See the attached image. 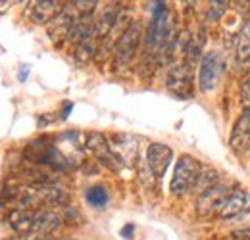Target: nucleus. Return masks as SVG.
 Masks as SVG:
<instances>
[{
    "instance_id": "aec40b11",
    "label": "nucleus",
    "mask_w": 250,
    "mask_h": 240,
    "mask_svg": "<svg viewBox=\"0 0 250 240\" xmlns=\"http://www.w3.org/2000/svg\"><path fill=\"white\" fill-rule=\"evenodd\" d=\"M133 233H135V225H133V223H127L124 229H122V237L127 240L133 239Z\"/></svg>"
},
{
    "instance_id": "4468645a",
    "label": "nucleus",
    "mask_w": 250,
    "mask_h": 240,
    "mask_svg": "<svg viewBox=\"0 0 250 240\" xmlns=\"http://www.w3.org/2000/svg\"><path fill=\"white\" fill-rule=\"evenodd\" d=\"M62 8L58 6L56 0H41V2H33V20L35 23H44L48 25L52 21V18L60 12Z\"/></svg>"
},
{
    "instance_id": "a211bd4d",
    "label": "nucleus",
    "mask_w": 250,
    "mask_h": 240,
    "mask_svg": "<svg viewBox=\"0 0 250 240\" xmlns=\"http://www.w3.org/2000/svg\"><path fill=\"white\" fill-rule=\"evenodd\" d=\"M227 4L229 2H210V6H208V16L212 18V20H219L223 14H225V10H227Z\"/></svg>"
},
{
    "instance_id": "f8f14e48",
    "label": "nucleus",
    "mask_w": 250,
    "mask_h": 240,
    "mask_svg": "<svg viewBox=\"0 0 250 240\" xmlns=\"http://www.w3.org/2000/svg\"><path fill=\"white\" fill-rule=\"evenodd\" d=\"M62 217L52 210H41L37 211V219H35V227H33V235L39 237H50L54 235L60 227H62Z\"/></svg>"
},
{
    "instance_id": "9b49d317",
    "label": "nucleus",
    "mask_w": 250,
    "mask_h": 240,
    "mask_svg": "<svg viewBox=\"0 0 250 240\" xmlns=\"http://www.w3.org/2000/svg\"><path fill=\"white\" fill-rule=\"evenodd\" d=\"M250 213V192L247 190H233L225 204L219 210V217L221 219H235L241 215Z\"/></svg>"
},
{
    "instance_id": "0eeeda50",
    "label": "nucleus",
    "mask_w": 250,
    "mask_h": 240,
    "mask_svg": "<svg viewBox=\"0 0 250 240\" xmlns=\"http://www.w3.org/2000/svg\"><path fill=\"white\" fill-rule=\"evenodd\" d=\"M167 89L179 98H190L192 94V67L188 63H177L169 69L166 79Z\"/></svg>"
},
{
    "instance_id": "6e6552de",
    "label": "nucleus",
    "mask_w": 250,
    "mask_h": 240,
    "mask_svg": "<svg viewBox=\"0 0 250 240\" xmlns=\"http://www.w3.org/2000/svg\"><path fill=\"white\" fill-rule=\"evenodd\" d=\"M54 144L65 156L69 167H75V165L81 163V160H83V146H85L81 133H77V131H65V133H62L56 139Z\"/></svg>"
},
{
    "instance_id": "9d476101",
    "label": "nucleus",
    "mask_w": 250,
    "mask_h": 240,
    "mask_svg": "<svg viewBox=\"0 0 250 240\" xmlns=\"http://www.w3.org/2000/svg\"><path fill=\"white\" fill-rule=\"evenodd\" d=\"M171 158H173V152L167 144L150 142L148 148H146V165L150 167V171L156 179H160L167 171V165L171 163Z\"/></svg>"
},
{
    "instance_id": "7ed1b4c3",
    "label": "nucleus",
    "mask_w": 250,
    "mask_h": 240,
    "mask_svg": "<svg viewBox=\"0 0 250 240\" xmlns=\"http://www.w3.org/2000/svg\"><path fill=\"white\" fill-rule=\"evenodd\" d=\"M225 69V61L223 56L219 54L218 50L208 52L202 56L200 60V71H198V87L202 92H212L218 87L221 73Z\"/></svg>"
},
{
    "instance_id": "4be33fe9",
    "label": "nucleus",
    "mask_w": 250,
    "mask_h": 240,
    "mask_svg": "<svg viewBox=\"0 0 250 240\" xmlns=\"http://www.w3.org/2000/svg\"><path fill=\"white\" fill-rule=\"evenodd\" d=\"M71 110H73V104H71V102H63V114H62L63 120L69 116V112H71Z\"/></svg>"
},
{
    "instance_id": "ddd939ff",
    "label": "nucleus",
    "mask_w": 250,
    "mask_h": 240,
    "mask_svg": "<svg viewBox=\"0 0 250 240\" xmlns=\"http://www.w3.org/2000/svg\"><path fill=\"white\" fill-rule=\"evenodd\" d=\"M35 219H37V211H31V210H27V208L12 210L8 213V223H10V227H12L16 233H20V235H33Z\"/></svg>"
},
{
    "instance_id": "423d86ee",
    "label": "nucleus",
    "mask_w": 250,
    "mask_h": 240,
    "mask_svg": "<svg viewBox=\"0 0 250 240\" xmlns=\"http://www.w3.org/2000/svg\"><path fill=\"white\" fill-rule=\"evenodd\" d=\"M75 21H77L75 8H73V4L69 2V4L62 6V10H60V12L52 18V21L46 25L50 39H52L56 44H62L65 39H69V33H71V27H73Z\"/></svg>"
},
{
    "instance_id": "6ab92c4d",
    "label": "nucleus",
    "mask_w": 250,
    "mask_h": 240,
    "mask_svg": "<svg viewBox=\"0 0 250 240\" xmlns=\"http://www.w3.org/2000/svg\"><path fill=\"white\" fill-rule=\"evenodd\" d=\"M241 102L245 108H250V75L241 85Z\"/></svg>"
},
{
    "instance_id": "20e7f679",
    "label": "nucleus",
    "mask_w": 250,
    "mask_h": 240,
    "mask_svg": "<svg viewBox=\"0 0 250 240\" xmlns=\"http://www.w3.org/2000/svg\"><path fill=\"white\" fill-rule=\"evenodd\" d=\"M85 146L94 154V158L108 169L112 171H120L125 163L120 160V156L114 152V148L110 146V142L106 140V137L102 133H89L87 139H85Z\"/></svg>"
},
{
    "instance_id": "f3484780",
    "label": "nucleus",
    "mask_w": 250,
    "mask_h": 240,
    "mask_svg": "<svg viewBox=\"0 0 250 240\" xmlns=\"http://www.w3.org/2000/svg\"><path fill=\"white\" fill-rule=\"evenodd\" d=\"M214 184H218V171H216V169H202V175H200V179H198L196 190L204 192V190H208V188L214 186Z\"/></svg>"
},
{
    "instance_id": "39448f33",
    "label": "nucleus",
    "mask_w": 250,
    "mask_h": 240,
    "mask_svg": "<svg viewBox=\"0 0 250 240\" xmlns=\"http://www.w3.org/2000/svg\"><path fill=\"white\" fill-rule=\"evenodd\" d=\"M229 194H231L229 188L225 184H221V182L210 186L208 190H204V192L198 194V198H196V213L200 217H210L216 211L219 213L221 206L225 204V200H227Z\"/></svg>"
},
{
    "instance_id": "5701e85b",
    "label": "nucleus",
    "mask_w": 250,
    "mask_h": 240,
    "mask_svg": "<svg viewBox=\"0 0 250 240\" xmlns=\"http://www.w3.org/2000/svg\"><path fill=\"white\" fill-rule=\"evenodd\" d=\"M27 73H29V67L27 65H21V69H20V81H25Z\"/></svg>"
},
{
    "instance_id": "f03ea898",
    "label": "nucleus",
    "mask_w": 250,
    "mask_h": 240,
    "mask_svg": "<svg viewBox=\"0 0 250 240\" xmlns=\"http://www.w3.org/2000/svg\"><path fill=\"white\" fill-rule=\"evenodd\" d=\"M141 39H143L141 23L139 21H131V25H127L124 35L118 39V44H116V65L127 67L133 61L139 46H141Z\"/></svg>"
},
{
    "instance_id": "2eb2a0df",
    "label": "nucleus",
    "mask_w": 250,
    "mask_h": 240,
    "mask_svg": "<svg viewBox=\"0 0 250 240\" xmlns=\"http://www.w3.org/2000/svg\"><path fill=\"white\" fill-rule=\"evenodd\" d=\"M235 54H237V61L247 65L250 63V35L247 31H243L237 37V44H235Z\"/></svg>"
},
{
    "instance_id": "f257e3e1",
    "label": "nucleus",
    "mask_w": 250,
    "mask_h": 240,
    "mask_svg": "<svg viewBox=\"0 0 250 240\" xmlns=\"http://www.w3.org/2000/svg\"><path fill=\"white\" fill-rule=\"evenodd\" d=\"M202 175V165L198 160H194L192 156L183 154L175 165V171L171 175V182H169V190L173 194H188L196 188L198 179Z\"/></svg>"
},
{
    "instance_id": "412c9836",
    "label": "nucleus",
    "mask_w": 250,
    "mask_h": 240,
    "mask_svg": "<svg viewBox=\"0 0 250 240\" xmlns=\"http://www.w3.org/2000/svg\"><path fill=\"white\" fill-rule=\"evenodd\" d=\"M233 239L235 240H250V227L249 229H243V231H237Z\"/></svg>"
},
{
    "instance_id": "1a4fd4ad",
    "label": "nucleus",
    "mask_w": 250,
    "mask_h": 240,
    "mask_svg": "<svg viewBox=\"0 0 250 240\" xmlns=\"http://www.w3.org/2000/svg\"><path fill=\"white\" fill-rule=\"evenodd\" d=\"M229 146L237 156H245L250 152V108H245L243 116L235 123L229 137Z\"/></svg>"
},
{
    "instance_id": "dca6fc26",
    "label": "nucleus",
    "mask_w": 250,
    "mask_h": 240,
    "mask_svg": "<svg viewBox=\"0 0 250 240\" xmlns=\"http://www.w3.org/2000/svg\"><path fill=\"white\" fill-rule=\"evenodd\" d=\"M85 196H87V202L91 206H94V208H104L106 202H108V190H106L104 184H94V186H91L85 192Z\"/></svg>"
}]
</instances>
